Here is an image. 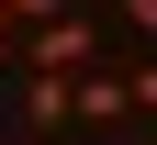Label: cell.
Masks as SVG:
<instances>
[{
	"instance_id": "obj_1",
	"label": "cell",
	"mask_w": 157,
	"mask_h": 145,
	"mask_svg": "<svg viewBox=\"0 0 157 145\" xmlns=\"http://www.w3.org/2000/svg\"><path fill=\"white\" fill-rule=\"evenodd\" d=\"M78 67H90V23L78 11H56V23L23 34V78H78Z\"/></svg>"
},
{
	"instance_id": "obj_2",
	"label": "cell",
	"mask_w": 157,
	"mask_h": 145,
	"mask_svg": "<svg viewBox=\"0 0 157 145\" xmlns=\"http://www.w3.org/2000/svg\"><path fill=\"white\" fill-rule=\"evenodd\" d=\"M78 123H135V67H101V78H78Z\"/></svg>"
},
{
	"instance_id": "obj_3",
	"label": "cell",
	"mask_w": 157,
	"mask_h": 145,
	"mask_svg": "<svg viewBox=\"0 0 157 145\" xmlns=\"http://www.w3.org/2000/svg\"><path fill=\"white\" fill-rule=\"evenodd\" d=\"M23 112L45 123V134H56V123H78V78H23Z\"/></svg>"
},
{
	"instance_id": "obj_4",
	"label": "cell",
	"mask_w": 157,
	"mask_h": 145,
	"mask_svg": "<svg viewBox=\"0 0 157 145\" xmlns=\"http://www.w3.org/2000/svg\"><path fill=\"white\" fill-rule=\"evenodd\" d=\"M0 11H11V23L34 34V23H56V11H67V0H0Z\"/></svg>"
},
{
	"instance_id": "obj_5",
	"label": "cell",
	"mask_w": 157,
	"mask_h": 145,
	"mask_svg": "<svg viewBox=\"0 0 157 145\" xmlns=\"http://www.w3.org/2000/svg\"><path fill=\"white\" fill-rule=\"evenodd\" d=\"M135 112H157V56H146V67H135Z\"/></svg>"
},
{
	"instance_id": "obj_6",
	"label": "cell",
	"mask_w": 157,
	"mask_h": 145,
	"mask_svg": "<svg viewBox=\"0 0 157 145\" xmlns=\"http://www.w3.org/2000/svg\"><path fill=\"white\" fill-rule=\"evenodd\" d=\"M124 23H135V34H157V0H124Z\"/></svg>"
},
{
	"instance_id": "obj_7",
	"label": "cell",
	"mask_w": 157,
	"mask_h": 145,
	"mask_svg": "<svg viewBox=\"0 0 157 145\" xmlns=\"http://www.w3.org/2000/svg\"><path fill=\"white\" fill-rule=\"evenodd\" d=\"M67 11H78V0H67Z\"/></svg>"
}]
</instances>
